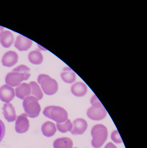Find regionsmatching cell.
<instances>
[{
    "label": "cell",
    "instance_id": "17",
    "mask_svg": "<svg viewBox=\"0 0 147 148\" xmlns=\"http://www.w3.org/2000/svg\"><path fill=\"white\" fill-rule=\"evenodd\" d=\"M73 141L68 137L57 138L53 143L54 148H73Z\"/></svg>",
    "mask_w": 147,
    "mask_h": 148
},
{
    "label": "cell",
    "instance_id": "7",
    "mask_svg": "<svg viewBox=\"0 0 147 148\" xmlns=\"http://www.w3.org/2000/svg\"><path fill=\"white\" fill-rule=\"evenodd\" d=\"M29 127V122L27 116L25 113L21 114L17 117L15 123V130L19 133H23L26 132Z\"/></svg>",
    "mask_w": 147,
    "mask_h": 148
},
{
    "label": "cell",
    "instance_id": "11",
    "mask_svg": "<svg viewBox=\"0 0 147 148\" xmlns=\"http://www.w3.org/2000/svg\"><path fill=\"white\" fill-rule=\"evenodd\" d=\"M18 55L15 52L9 51L6 53L2 58V63L4 66L12 67L18 62Z\"/></svg>",
    "mask_w": 147,
    "mask_h": 148
},
{
    "label": "cell",
    "instance_id": "14",
    "mask_svg": "<svg viewBox=\"0 0 147 148\" xmlns=\"http://www.w3.org/2000/svg\"><path fill=\"white\" fill-rule=\"evenodd\" d=\"M3 110L4 117L8 122H14L16 119V112L12 103L4 104Z\"/></svg>",
    "mask_w": 147,
    "mask_h": 148
},
{
    "label": "cell",
    "instance_id": "23",
    "mask_svg": "<svg viewBox=\"0 0 147 148\" xmlns=\"http://www.w3.org/2000/svg\"><path fill=\"white\" fill-rule=\"evenodd\" d=\"M6 133V127L3 122L0 119V143L4 138Z\"/></svg>",
    "mask_w": 147,
    "mask_h": 148
},
{
    "label": "cell",
    "instance_id": "12",
    "mask_svg": "<svg viewBox=\"0 0 147 148\" xmlns=\"http://www.w3.org/2000/svg\"><path fill=\"white\" fill-rule=\"evenodd\" d=\"M31 86L26 83L21 84L15 88V94L19 98L23 99L31 94Z\"/></svg>",
    "mask_w": 147,
    "mask_h": 148
},
{
    "label": "cell",
    "instance_id": "2",
    "mask_svg": "<svg viewBox=\"0 0 147 148\" xmlns=\"http://www.w3.org/2000/svg\"><path fill=\"white\" fill-rule=\"evenodd\" d=\"M90 102L92 106L87 111L88 117L92 120L96 121L105 118L107 116V111L96 95L92 97Z\"/></svg>",
    "mask_w": 147,
    "mask_h": 148
},
{
    "label": "cell",
    "instance_id": "22",
    "mask_svg": "<svg viewBox=\"0 0 147 148\" xmlns=\"http://www.w3.org/2000/svg\"><path fill=\"white\" fill-rule=\"evenodd\" d=\"M111 139L116 143H121L123 141L121 138L120 134L117 130H114L112 132L111 135Z\"/></svg>",
    "mask_w": 147,
    "mask_h": 148
},
{
    "label": "cell",
    "instance_id": "24",
    "mask_svg": "<svg viewBox=\"0 0 147 148\" xmlns=\"http://www.w3.org/2000/svg\"><path fill=\"white\" fill-rule=\"evenodd\" d=\"M104 148H117V147L112 143H109L106 145Z\"/></svg>",
    "mask_w": 147,
    "mask_h": 148
},
{
    "label": "cell",
    "instance_id": "3",
    "mask_svg": "<svg viewBox=\"0 0 147 148\" xmlns=\"http://www.w3.org/2000/svg\"><path fill=\"white\" fill-rule=\"evenodd\" d=\"M93 139L91 143L95 148L101 147L107 140L108 137V130L107 127L102 124L94 125L91 130Z\"/></svg>",
    "mask_w": 147,
    "mask_h": 148
},
{
    "label": "cell",
    "instance_id": "15",
    "mask_svg": "<svg viewBox=\"0 0 147 148\" xmlns=\"http://www.w3.org/2000/svg\"><path fill=\"white\" fill-rule=\"evenodd\" d=\"M62 80L67 84H72L76 81V75L75 73L68 66L64 67L61 73Z\"/></svg>",
    "mask_w": 147,
    "mask_h": 148
},
{
    "label": "cell",
    "instance_id": "9",
    "mask_svg": "<svg viewBox=\"0 0 147 148\" xmlns=\"http://www.w3.org/2000/svg\"><path fill=\"white\" fill-rule=\"evenodd\" d=\"M72 129L70 132L74 135H81L87 130L88 124L85 119L78 118L73 122Z\"/></svg>",
    "mask_w": 147,
    "mask_h": 148
},
{
    "label": "cell",
    "instance_id": "25",
    "mask_svg": "<svg viewBox=\"0 0 147 148\" xmlns=\"http://www.w3.org/2000/svg\"><path fill=\"white\" fill-rule=\"evenodd\" d=\"M4 28L0 26V38H1L2 34H3V32H4Z\"/></svg>",
    "mask_w": 147,
    "mask_h": 148
},
{
    "label": "cell",
    "instance_id": "5",
    "mask_svg": "<svg viewBox=\"0 0 147 148\" xmlns=\"http://www.w3.org/2000/svg\"><path fill=\"white\" fill-rule=\"evenodd\" d=\"M38 82L41 85L42 90L46 95H53L58 91V84L57 81L49 75L44 74L39 75Z\"/></svg>",
    "mask_w": 147,
    "mask_h": 148
},
{
    "label": "cell",
    "instance_id": "6",
    "mask_svg": "<svg viewBox=\"0 0 147 148\" xmlns=\"http://www.w3.org/2000/svg\"><path fill=\"white\" fill-rule=\"evenodd\" d=\"M23 106L27 116L33 118L40 115V105L38 99L33 96H28L24 99Z\"/></svg>",
    "mask_w": 147,
    "mask_h": 148
},
{
    "label": "cell",
    "instance_id": "16",
    "mask_svg": "<svg viewBox=\"0 0 147 148\" xmlns=\"http://www.w3.org/2000/svg\"><path fill=\"white\" fill-rule=\"evenodd\" d=\"M42 131L44 136L50 137L54 135L56 132V126L53 122L48 121L42 125Z\"/></svg>",
    "mask_w": 147,
    "mask_h": 148
},
{
    "label": "cell",
    "instance_id": "13",
    "mask_svg": "<svg viewBox=\"0 0 147 148\" xmlns=\"http://www.w3.org/2000/svg\"><path fill=\"white\" fill-rule=\"evenodd\" d=\"M71 90L72 93L76 97H83L87 93V87L83 82H76L71 86Z\"/></svg>",
    "mask_w": 147,
    "mask_h": 148
},
{
    "label": "cell",
    "instance_id": "20",
    "mask_svg": "<svg viewBox=\"0 0 147 148\" xmlns=\"http://www.w3.org/2000/svg\"><path fill=\"white\" fill-rule=\"evenodd\" d=\"M29 84L31 86V94L38 100L41 99L43 97V94L38 84L35 81H32Z\"/></svg>",
    "mask_w": 147,
    "mask_h": 148
},
{
    "label": "cell",
    "instance_id": "26",
    "mask_svg": "<svg viewBox=\"0 0 147 148\" xmlns=\"http://www.w3.org/2000/svg\"><path fill=\"white\" fill-rule=\"evenodd\" d=\"M76 148V147H75V148Z\"/></svg>",
    "mask_w": 147,
    "mask_h": 148
},
{
    "label": "cell",
    "instance_id": "4",
    "mask_svg": "<svg viewBox=\"0 0 147 148\" xmlns=\"http://www.w3.org/2000/svg\"><path fill=\"white\" fill-rule=\"evenodd\" d=\"M43 114L58 123H64L68 119L67 111L62 107L59 106H47L43 111Z\"/></svg>",
    "mask_w": 147,
    "mask_h": 148
},
{
    "label": "cell",
    "instance_id": "10",
    "mask_svg": "<svg viewBox=\"0 0 147 148\" xmlns=\"http://www.w3.org/2000/svg\"><path fill=\"white\" fill-rule=\"evenodd\" d=\"M32 44L33 41L32 40L25 36L19 35L16 38L15 46L19 51H22L28 50L32 46Z\"/></svg>",
    "mask_w": 147,
    "mask_h": 148
},
{
    "label": "cell",
    "instance_id": "18",
    "mask_svg": "<svg viewBox=\"0 0 147 148\" xmlns=\"http://www.w3.org/2000/svg\"><path fill=\"white\" fill-rule=\"evenodd\" d=\"M14 40V38L12 33L8 31L4 32L1 38H0V42L1 45L6 48L10 47L13 43Z\"/></svg>",
    "mask_w": 147,
    "mask_h": 148
},
{
    "label": "cell",
    "instance_id": "8",
    "mask_svg": "<svg viewBox=\"0 0 147 148\" xmlns=\"http://www.w3.org/2000/svg\"><path fill=\"white\" fill-rule=\"evenodd\" d=\"M15 95L14 89L8 85H4L0 88V99L6 103L12 100Z\"/></svg>",
    "mask_w": 147,
    "mask_h": 148
},
{
    "label": "cell",
    "instance_id": "1",
    "mask_svg": "<svg viewBox=\"0 0 147 148\" xmlns=\"http://www.w3.org/2000/svg\"><path fill=\"white\" fill-rule=\"evenodd\" d=\"M30 68L25 65H21L8 73L6 78L7 85L15 87L19 85L24 80L28 79L30 77Z\"/></svg>",
    "mask_w": 147,
    "mask_h": 148
},
{
    "label": "cell",
    "instance_id": "21",
    "mask_svg": "<svg viewBox=\"0 0 147 148\" xmlns=\"http://www.w3.org/2000/svg\"><path fill=\"white\" fill-rule=\"evenodd\" d=\"M57 128L58 130L62 133H66L67 132L70 131L72 130V125L71 121L68 119L64 123H58L56 124Z\"/></svg>",
    "mask_w": 147,
    "mask_h": 148
},
{
    "label": "cell",
    "instance_id": "19",
    "mask_svg": "<svg viewBox=\"0 0 147 148\" xmlns=\"http://www.w3.org/2000/svg\"><path fill=\"white\" fill-rule=\"evenodd\" d=\"M28 59L32 64H40L43 61V56L39 51L35 50L32 51L29 53Z\"/></svg>",
    "mask_w": 147,
    "mask_h": 148
}]
</instances>
